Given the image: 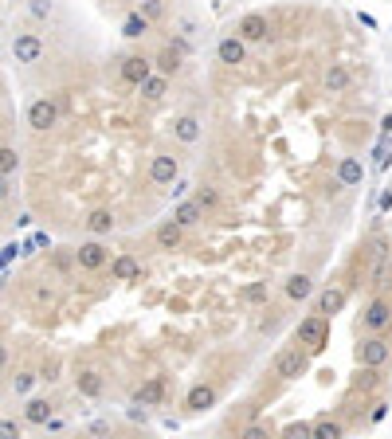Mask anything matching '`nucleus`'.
Listing matches in <instances>:
<instances>
[{
    "mask_svg": "<svg viewBox=\"0 0 392 439\" xmlns=\"http://www.w3.org/2000/svg\"><path fill=\"white\" fill-rule=\"evenodd\" d=\"M24 122H28L32 134H48L51 126H59V102H55V98H36V102L28 106Z\"/></svg>",
    "mask_w": 392,
    "mask_h": 439,
    "instance_id": "nucleus-1",
    "label": "nucleus"
},
{
    "mask_svg": "<svg viewBox=\"0 0 392 439\" xmlns=\"http://www.w3.org/2000/svg\"><path fill=\"white\" fill-rule=\"evenodd\" d=\"M330 342V322L318 314H310L306 322H298V345L306 349V353H322Z\"/></svg>",
    "mask_w": 392,
    "mask_h": 439,
    "instance_id": "nucleus-2",
    "label": "nucleus"
},
{
    "mask_svg": "<svg viewBox=\"0 0 392 439\" xmlns=\"http://www.w3.org/2000/svg\"><path fill=\"white\" fill-rule=\"evenodd\" d=\"M43 39L36 36V32H16L12 36V55H16V63H24V67H36L39 59H43Z\"/></svg>",
    "mask_w": 392,
    "mask_h": 439,
    "instance_id": "nucleus-3",
    "label": "nucleus"
},
{
    "mask_svg": "<svg viewBox=\"0 0 392 439\" xmlns=\"http://www.w3.org/2000/svg\"><path fill=\"white\" fill-rule=\"evenodd\" d=\"M306 365H310V353L306 349H282L279 357H275V377H282V380H298L302 373H306Z\"/></svg>",
    "mask_w": 392,
    "mask_h": 439,
    "instance_id": "nucleus-4",
    "label": "nucleus"
},
{
    "mask_svg": "<svg viewBox=\"0 0 392 439\" xmlns=\"http://www.w3.org/2000/svg\"><path fill=\"white\" fill-rule=\"evenodd\" d=\"M389 357H392V345L384 338H365V342L357 345V365L361 369H380Z\"/></svg>",
    "mask_w": 392,
    "mask_h": 439,
    "instance_id": "nucleus-5",
    "label": "nucleus"
},
{
    "mask_svg": "<svg viewBox=\"0 0 392 439\" xmlns=\"http://www.w3.org/2000/svg\"><path fill=\"white\" fill-rule=\"evenodd\" d=\"M75 263H79L83 271H102L106 263H110V251H106L102 240H86V244L75 247Z\"/></svg>",
    "mask_w": 392,
    "mask_h": 439,
    "instance_id": "nucleus-6",
    "label": "nucleus"
},
{
    "mask_svg": "<svg viewBox=\"0 0 392 439\" xmlns=\"http://www.w3.org/2000/svg\"><path fill=\"white\" fill-rule=\"evenodd\" d=\"M118 75H122L130 86H141L153 75V59H146V55H122V67H118Z\"/></svg>",
    "mask_w": 392,
    "mask_h": 439,
    "instance_id": "nucleus-7",
    "label": "nucleus"
},
{
    "mask_svg": "<svg viewBox=\"0 0 392 439\" xmlns=\"http://www.w3.org/2000/svg\"><path fill=\"white\" fill-rule=\"evenodd\" d=\"M177 177H181V165H177V157H169V153H157V157L149 161V181L153 184H177Z\"/></svg>",
    "mask_w": 392,
    "mask_h": 439,
    "instance_id": "nucleus-8",
    "label": "nucleus"
},
{
    "mask_svg": "<svg viewBox=\"0 0 392 439\" xmlns=\"http://www.w3.org/2000/svg\"><path fill=\"white\" fill-rule=\"evenodd\" d=\"M235 36L244 39V43H259V39H267L271 36V24H267V16H259V12H247L239 24H235Z\"/></svg>",
    "mask_w": 392,
    "mask_h": 439,
    "instance_id": "nucleus-9",
    "label": "nucleus"
},
{
    "mask_svg": "<svg viewBox=\"0 0 392 439\" xmlns=\"http://www.w3.org/2000/svg\"><path fill=\"white\" fill-rule=\"evenodd\" d=\"M75 389H79V396H86V400H98V396L106 392V380H102L98 369H79V373H75Z\"/></svg>",
    "mask_w": 392,
    "mask_h": 439,
    "instance_id": "nucleus-10",
    "label": "nucleus"
},
{
    "mask_svg": "<svg viewBox=\"0 0 392 439\" xmlns=\"http://www.w3.org/2000/svg\"><path fill=\"white\" fill-rule=\"evenodd\" d=\"M345 286H326V291L318 294V302H314V314L318 318H333V314H342V306H345Z\"/></svg>",
    "mask_w": 392,
    "mask_h": 439,
    "instance_id": "nucleus-11",
    "label": "nucleus"
},
{
    "mask_svg": "<svg viewBox=\"0 0 392 439\" xmlns=\"http://www.w3.org/2000/svg\"><path fill=\"white\" fill-rule=\"evenodd\" d=\"M389 322H392V306L384 302V298H373V302H369V310H365V318H361V326L373 329V333H380Z\"/></svg>",
    "mask_w": 392,
    "mask_h": 439,
    "instance_id": "nucleus-12",
    "label": "nucleus"
},
{
    "mask_svg": "<svg viewBox=\"0 0 392 439\" xmlns=\"http://www.w3.org/2000/svg\"><path fill=\"white\" fill-rule=\"evenodd\" d=\"M51 416H55V404L48 400V396H32V400L24 404V424H51Z\"/></svg>",
    "mask_w": 392,
    "mask_h": 439,
    "instance_id": "nucleus-13",
    "label": "nucleus"
},
{
    "mask_svg": "<svg viewBox=\"0 0 392 439\" xmlns=\"http://www.w3.org/2000/svg\"><path fill=\"white\" fill-rule=\"evenodd\" d=\"M216 55H220V63L235 67V63H244V59H247V48H244V39H239V36H224V39H220V48H216Z\"/></svg>",
    "mask_w": 392,
    "mask_h": 439,
    "instance_id": "nucleus-14",
    "label": "nucleus"
},
{
    "mask_svg": "<svg viewBox=\"0 0 392 439\" xmlns=\"http://www.w3.org/2000/svg\"><path fill=\"white\" fill-rule=\"evenodd\" d=\"M86 232L95 235H110L114 232V212L110 208H95V212H90V216H86Z\"/></svg>",
    "mask_w": 392,
    "mask_h": 439,
    "instance_id": "nucleus-15",
    "label": "nucleus"
},
{
    "mask_svg": "<svg viewBox=\"0 0 392 439\" xmlns=\"http://www.w3.org/2000/svg\"><path fill=\"white\" fill-rule=\"evenodd\" d=\"M212 400H216V389H212V384H196V389H188V396H184V408H188V412H204V408H212Z\"/></svg>",
    "mask_w": 392,
    "mask_h": 439,
    "instance_id": "nucleus-16",
    "label": "nucleus"
},
{
    "mask_svg": "<svg viewBox=\"0 0 392 439\" xmlns=\"http://www.w3.org/2000/svg\"><path fill=\"white\" fill-rule=\"evenodd\" d=\"M110 275H114L118 282H134L137 275H141V263H137L134 255H118V259L110 263Z\"/></svg>",
    "mask_w": 392,
    "mask_h": 439,
    "instance_id": "nucleus-17",
    "label": "nucleus"
},
{
    "mask_svg": "<svg viewBox=\"0 0 392 439\" xmlns=\"http://www.w3.org/2000/svg\"><path fill=\"white\" fill-rule=\"evenodd\" d=\"M173 134H177V142H184V146L200 142V118H193V114L177 118V122H173Z\"/></svg>",
    "mask_w": 392,
    "mask_h": 439,
    "instance_id": "nucleus-18",
    "label": "nucleus"
},
{
    "mask_svg": "<svg viewBox=\"0 0 392 439\" xmlns=\"http://www.w3.org/2000/svg\"><path fill=\"white\" fill-rule=\"evenodd\" d=\"M153 67H157V75H165V79H169V75H177L184 67V63H181V51H177V48H161L157 59H153Z\"/></svg>",
    "mask_w": 392,
    "mask_h": 439,
    "instance_id": "nucleus-19",
    "label": "nucleus"
},
{
    "mask_svg": "<svg viewBox=\"0 0 392 439\" xmlns=\"http://www.w3.org/2000/svg\"><path fill=\"white\" fill-rule=\"evenodd\" d=\"M161 400H165V377H149L137 389V404H161Z\"/></svg>",
    "mask_w": 392,
    "mask_h": 439,
    "instance_id": "nucleus-20",
    "label": "nucleus"
},
{
    "mask_svg": "<svg viewBox=\"0 0 392 439\" xmlns=\"http://www.w3.org/2000/svg\"><path fill=\"white\" fill-rule=\"evenodd\" d=\"M389 286H392V251H384L373 267V291H389Z\"/></svg>",
    "mask_w": 392,
    "mask_h": 439,
    "instance_id": "nucleus-21",
    "label": "nucleus"
},
{
    "mask_svg": "<svg viewBox=\"0 0 392 439\" xmlns=\"http://www.w3.org/2000/svg\"><path fill=\"white\" fill-rule=\"evenodd\" d=\"M349 79H353V75H349V67L333 63L330 71H326V90H330V95H342L345 86H349Z\"/></svg>",
    "mask_w": 392,
    "mask_h": 439,
    "instance_id": "nucleus-22",
    "label": "nucleus"
},
{
    "mask_svg": "<svg viewBox=\"0 0 392 439\" xmlns=\"http://www.w3.org/2000/svg\"><path fill=\"white\" fill-rule=\"evenodd\" d=\"M141 95H146L149 102H161V98L169 95V79H165V75H149L146 83H141Z\"/></svg>",
    "mask_w": 392,
    "mask_h": 439,
    "instance_id": "nucleus-23",
    "label": "nucleus"
},
{
    "mask_svg": "<svg viewBox=\"0 0 392 439\" xmlns=\"http://www.w3.org/2000/svg\"><path fill=\"white\" fill-rule=\"evenodd\" d=\"M181 224H177V220H169V224H161L157 228V247H165V251H173V247L181 244Z\"/></svg>",
    "mask_w": 392,
    "mask_h": 439,
    "instance_id": "nucleus-24",
    "label": "nucleus"
},
{
    "mask_svg": "<svg viewBox=\"0 0 392 439\" xmlns=\"http://www.w3.org/2000/svg\"><path fill=\"white\" fill-rule=\"evenodd\" d=\"M361 177H365V169H361V161L345 157L342 165H337V184H361Z\"/></svg>",
    "mask_w": 392,
    "mask_h": 439,
    "instance_id": "nucleus-25",
    "label": "nucleus"
},
{
    "mask_svg": "<svg viewBox=\"0 0 392 439\" xmlns=\"http://www.w3.org/2000/svg\"><path fill=\"white\" fill-rule=\"evenodd\" d=\"M204 216V208L196 204V200H184V204H177V212H173V220L181 224V228H188V224H196V220Z\"/></svg>",
    "mask_w": 392,
    "mask_h": 439,
    "instance_id": "nucleus-26",
    "label": "nucleus"
},
{
    "mask_svg": "<svg viewBox=\"0 0 392 439\" xmlns=\"http://www.w3.org/2000/svg\"><path fill=\"white\" fill-rule=\"evenodd\" d=\"M146 32H149V20L141 12H130V16H126V24H122V36L126 39H141Z\"/></svg>",
    "mask_w": 392,
    "mask_h": 439,
    "instance_id": "nucleus-27",
    "label": "nucleus"
},
{
    "mask_svg": "<svg viewBox=\"0 0 392 439\" xmlns=\"http://www.w3.org/2000/svg\"><path fill=\"white\" fill-rule=\"evenodd\" d=\"M314 291V282H310V275H291V282H286V298H294V302H302L306 294Z\"/></svg>",
    "mask_w": 392,
    "mask_h": 439,
    "instance_id": "nucleus-28",
    "label": "nucleus"
},
{
    "mask_svg": "<svg viewBox=\"0 0 392 439\" xmlns=\"http://www.w3.org/2000/svg\"><path fill=\"white\" fill-rule=\"evenodd\" d=\"M310 439H342V424L337 420H318V424H310Z\"/></svg>",
    "mask_w": 392,
    "mask_h": 439,
    "instance_id": "nucleus-29",
    "label": "nucleus"
},
{
    "mask_svg": "<svg viewBox=\"0 0 392 439\" xmlns=\"http://www.w3.org/2000/svg\"><path fill=\"white\" fill-rule=\"evenodd\" d=\"M20 169V153L12 146H0V177H16Z\"/></svg>",
    "mask_w": 392,
    "mask_h": 439,
    "instance_id": "nucleus-30",
    "label": "nucleus"
},
{
    "mask_svg": "<svg viewBox=\"0 0 392 439\" xmlns=\"http://www.w3.org/2000/svg\"><path fill=\"white\" fill-rule=\"evenodd\" d=\"M137 12L146 16L149 24H157V20H165V12H169V4H165V0H141V8H137Z\"/></svg>",
    "mask_w": 392,
    "mask_h": 439,
    "instance_id": "nucleus-31",
    "label": "nucleus"
},
{
    "mask_svg": "<svg viewBox=\"0 0 392 439\" xmlns=\"http://www.w3.org/2000/svg\"><path fill=\"white\" fill-rule=\"evenodd\" d=\"M36 380H39V373L24 369V373H16V377H12V392H16V396H28V392L36 389Z\"/></svg>",
    "mask_w": 392,
    "mask_h": 439,
    "instance_id": "nucleus-32",
    "label": "nucleus"
},
{
    "mask_svg": "<svg viewBox=\"0 0 392 439\" xmlns=\"http://www.w3.org/2000/svg\"><path fill=\"white\" fill-rule=\"evenodd\" d=\"M0 439H24V427L16 424V420H4V416H0Z\"/></svg>",
    "mask_w": 392,
    "mask_h": 439,
    "instance_id": "nucleus-33",
    "label": "nucleus"
},
{
    "mask_svg": "<svg viewBox=\"0 0 392 439\" xmlns=\"http://www.w3.org/2000/svg\"><path fill=\"white\" fill-rule=\"evenodd\" d=\"M28 12L36 16V20H48L51 16V0H28Z\"/></svg>",
    "mask_w": 392,
    "mask_h": 439,
    "instance_id": "nucleus-34",
    "label": "nucleus"
},
{
    "mask_svg": "<svg viewBox=\"0 0 392 439\" xmlns=\"http://www.w3.org/2000/svg\"><path fill=\"white\" fill-rule=\"evenodd\" d=\"M196 204L200 208H216L220 204V193H216V188H200V193H196Z\"/></svg>",
    "mask_w": 392,
    "mask_h": 439,
    "instance_id": "nucleus-35",
    "label": "nucleus"
},
{
    "mask_svg": "<svg viewBox=\"0 0 392 439\" xmlns=\"http://www.w3.org/2000/svg\"><path fill=\"white\" fill-rule=\"evenodd\" d=\"M244 298L247 302H263V298H267V282H251V286L244 291Z\"/></svg>",
    "mask_w": 392,
    "mask_h": 439,
    "instance_id": "nucleus-36",
    "label": "nucleus"
},
{
    "mask_svg": "<svg viewBox=\"0 0 392 439\" xmlns=\"http://www.w3.org/2000/svg\"><path fill=\"white\" fill-rule=\"evenodd\" d=\"M282 439H310V424H291L282 431Z\"/></svg>",
    "mask_w": 392,
    "mask_h": 439,
    "instance_id": "nucleus-37",
    "label": "nucleus"
},
{
    "mask_svg": "<svg viewBox=\"0 0 392 439\" xmlns=\"http://www.w3.org/2000/svg\"><path fill=\"white\" fill-rule=\"evenodd\" d=\"M32 298H36L39 306H55V294H51V286H36V291H32Z\"/></svg>",
    "mask_w": 392,
    "mask_h": 439,
    "instance_id": "nucleus-38",
    "label": "nucleus"
},
{
    "mask_svg": "<svg viewBox=\"0 0 392 439\" xmlns=\"http://www.w3.org/2000/svg\"><path fill=\"white\" fill-rule=\"evenodd\" d=\"M239 439H271V431L263 424H251V427H244V436Z\"/></svg>",
    "mask_w": 392,
    "mask_h": 439,
    "instance_id": "nucleus-39",
    "label": "nucleus"
},
{
    "mask_svg": "<svg viewBox=\"0 0 392 439\" xmlns=\"http://www.w3.org/2000/svg\"><path fill=\"white\" fill-rule=\"evenodd\" d=\"M16 193V177H0V204Z\"/></svg>",
    "mask_w": 392,
    "mask_h": 439,
    "instance_id": "nucleus-40",
    "label": "nucleus"
},
{
    "mask_svg": "<svg viewBox=\"0 0 392 439\" xmlns=\"http://www.w3.org/2000/svg\"><path fill=\"white\" fill-rule=\"evenodd\" d=\"M16 255H20V247H16V244H8L4 251H0V267H8V263H12Z\"/></svg>",
    "mask_w": 392,
    "mask_h": 439,
    "instance_id": "nucleus-41",
    "label": "nucleus"
},
{
    "mask_svg": "<svg viewBox=\"0 0 392 439\" xmlns=\"http://www.w3.org/2000/svg\"><path fill=\"white\" fill-rule=\"evenodd\" d=\"M4 369H8V345L0 342V373H4Z\"/></svg>",
    "mask_w": 392,
    "mask_h": 439,
    "instance_id": "nucleus-42",
    "label": "nucleus"
},
{
    "mask_svg": "<svg viewBox=\"0 0 392 439\" xmlns=\"http://www.w3.org/2000/svg\"><path fill=\"white\" fill-rule=\"evenodd\" d=\"M32 244H36V247H51V240L43 232H36V235H32Z\"/></svg>",
    "mask_w": 392,
    "mask_h": 439,
    "instance_id": "nucleus-43",
    "label": "nucleus"
},
{
    "mask_svg": "<svg viewBox=\"0 0 392 439\" xmlns=\"http://www.w3.org/2000/svg\"><path fill=\"white\" fill-rule=\"evenodd\" d=\"M380 134H384V137L392 134V114H384V122H380Z\"/></svg>",
    "mask_w": 392,
    "mask_h": 439,
    "instance_id": "nucleus-44",
    "label": "nucleus"
},
{
    "mask_svg": "<svg viewBox=\"0 0 392 439\" xmlns=\"http://www.w3.org/2000/svg\"><path fill=\"white\" fill-rule=\"evenodd\" d=\"M98 439H114V436H98Z\"/></svg>",
    "mask_w": 392,
    "mask_h": 439,
    "instance_id": "nucleus-45",
    "label": "nucleus"
}]
</instances>
